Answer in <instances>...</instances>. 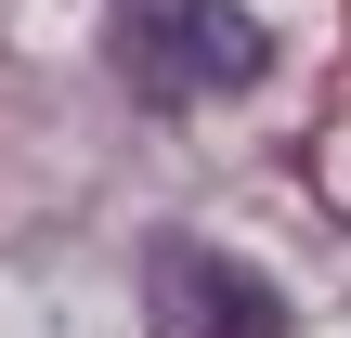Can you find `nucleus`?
<instances>
[{
	"label": "nucleus",
	"instance_id": "1",
	"mask_svg": "<svg viewBox=\"0 0 351 338\" xmlns=\"http://www.w3.org/2000/svg\"><path fill=\"white\" fill-rule=\"evenodd\" d=\"M104 65L143 104H221L261 78V26L234 0H117L104 13Z\"/></svg>",
	"mask_w": 351,
	"mask_h": 338
},
{
	"label": "nucleus",
	"instance_id": "2",
	"mask_svg": "<svg viewBox=\"0 0 351 338\" xmlns=\"http://www.w3.org/2000/svg\"><path fill=\"white\" fill-rule=\"evenodd\" d=\"M143 287H156V338H287V300L221 248H156Z\"/></svg>",
	"mask_w": 351,
	"mask_h": 338
}]
</instances>
